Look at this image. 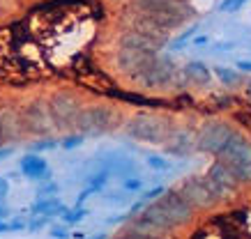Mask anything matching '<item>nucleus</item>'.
Wrapping results in <instances>:
<instances>
[{
  "label": "nucleus",
  "mask_w": 251,
  "mask_h": 239,
  "mask_svg": "<svg viewBox=\"0 0 251 239\" xmlns=\"http://www.w3.org/2000/svg\"><path fill=\"white\" fill-rule=\"evenodd\" d=\"M173 120L166 115L138 110L125 122V133L138 143H150V145H164L168 133L173 131Z\"/></svg>",
  "instance_id": "f257e3e1"
},
{
  "label": "nucleus",
  "mask_w": 251,
  "mask_h": 239,
  "mask_svg": "<svg viewBox=\"0 0 251 239\" xmlns=\"http://www.w3.org/2000/svg\"><path fill=\"white\" fill-rule=\"evenodd\" d=\"M120 124V110L108 104H90L78 110L72 133L81 136H101Z\"/></svg>",
  "instance_id": "f03ea898"
},
{
  "label": "nucleus",
  "mask_w": 251,
  "mask_h": 239,
  "mask_svg": "<svg viewBox=\"0 0 251 239\" xmlns=\"http://www.w3.org/2000/svg\"><path fill=\"white\" fill-rule=\"evenodd\" d=\"M46 106H49V115L53 131L58 133H72L74 120H76L78 110L85 106L83 99L72 90H55L46 97Z\"/></svg>",
  "instance_id": "7ed1b4c3"
},
{
  "label": "nucleus",
  "mask_w": 251,
  "mask_h": 239,
  "mask_svg": "<svg viewBox=\"0 0 251 239\" xmlns=\"http://www.w3.org/2000/svg\"><path fill=\"white\" fill-rule=\"evenodd\" d=\"M221 163H226L228 170L235 175V179L242 184H251V143L240 131H235L228 138V143L221 147L217 154Z\"/></svg>",
  "instance_id": "20e7f679"
},
{
  "label": "nucleus",
  "mask_w": 251,
  "mask_h": 239,
  "mask_svg": "<svg viewBox=\"0 0 251 239\" xmlns=\"http://www.w3.org/2000/svg\"><path fill=\"white\" fill-rule=\"evenodd\" d=\"M19 110H21V122H23L25 136L46 138V136L53 133V124H51V115H49L46 97H32Z\"/></svg>",
  "instance_id": "39448f33"
},
{
  "label": "nucleus",
  "mask_w": 251,
  "mask_h": 239,
  "mask_svg": "<svg viewBox=\"0 0 251 239\" xmlns=\"http://www.w3.org/2000/svg\"><path fill=\"white\" fill-rule=\"evenodd\" d=\"M233 133H235V129L228 122H224V120H207L194 133V150L217 156Z\"/></svg>",
  "instance_id": "423d86ee"
},
{
  "label": "nucleus",
  "mask_w": 251,
  "mask_h": 239,
  "mask_svg": "<svg viewBox=\"0 0 251 239\" xmlns=\"http://www.w3.org/2000/svg\"><path fill=\"white\" fill-rule=\"evenodd\" d=\"M177 193L189 202V207L194 209V212H198V209H212V207H217V205H221L219 198L214 196V191L210 189V184H207L205 175L187 177L182 184L177 186Z\"/></svg>",
  "instance_id": "0eeeda50"
},
{
  "label": "nucleus",
  "mask_w": 251,
  "mask_h": 239,
  "mask_svg": "<svg viewBox=\"0 0 251 239\" xmlns=\"http://www.w3.org/2000/svg\"><path fill=\"white\" fill-rule=\"evenodd\" d=\"M154 202H157L161 207V212L168 216V221H171V225H173L175 230H177V228H184V225H189L191 221H194V214H196V212H194V209L189 207V202L177 193V189L164 191Z\"/></svg>",
  "instance_id": "6e6552de"
},
{
  "label": "nucleus",
  "mask_w": 251,
  "mask_h": 239,
  "mask_svg": "<svg viewBox=\"0 0 251 239\" xmlns=\"http://www.w3.org/2000/svg\"><path fill=\"white\" fill-rule=\"evenodd\" d=\"M205 179L210 189L214 191V196L219 198V202H226L230 200L237 191H240V182L235 179V175L228 170L226 163H221L219 159L210 166V170L205 173Z\"/></svg>",
  "instance_id": "1a4fd4ad"
},
{
  "label": "nucleus",
  "mask_w": 251,
  "mask_h": 239,
  "mask_svg": "<svg viewBox=\"0 0 251 239\" xmlns=\"http://www.w3.org/2000/svg\"><path fill=\"white\" fill-rule=\"evenodd\" d=\"M25 138L21 122V110L12 101H0V147L19 143Z\"/></svg>",
  "instance_id": "9d476101"
},
{
  "label": "nucleus",
  "mask_w": 251,
  "mask_h": 239,
  "mask_svg": "<svg viewBox=\"0 0 251 239\" xmlns=\"http://www.w3.org/2000/svg\"><path fill=\"white\" fill-rule=\"evenodd\" d=\"M164 147H166L168 154L173 156H184L194 150V133L187 131V129H173L168 133V138L164 140Z\"/></svg>",
  "instance_id": "9b49d317"
},
{
  "label": "nucleus",
  "mask_w": 251,
  "mask_h": 239,
  "mask_svg": "<svg viewBox=\"0 0 251 239\" xmlns=\"http://www.w3.org/2000/svg\"><path fill=\"white\" fill-rule=\"evenodd\" d=\"M19 168H21V175L23 177H28V179H46L49 177V163L42 159L39 154H25L19 161Z\"/></svg>",
  "instance_id": "f8f14e48"
},
{
  "label": "nucleus",
  "mask_w": 251,
  "mask_h": 239,
  "mask_svg": "<svg viewBox=\"0 0 251 239\" xmlns=\"http://www.w3.org/2000/svg\"><path fill=\"white\" fill-rule=\"evenodd\" d=\"M35 216H42V218H51V216H60L65 212L62 202L58 198H39L30 209Z\"/></svg>",
  "instance_id": "ddd939ff"
},
{
  "label": "nucleus",
  "mask_w": 251,
  "mask_h": 239,
  "mask_svg": "<svg viewBox=\"0 0 251 239\" xmlns=\"http://www.w3.org/2000/svg\"><path fill=\"white\" fill-rule=\"evenodd\" d=\"M184 78H187V83L205 85L210 81V69H207L203 62H189L184 67Z\"/></svg>",
  "instance_id": "4468645a"
},
{
  "label": "nucleus",
  "mask_w": 251,
  "mask_h": 239,
  "mask_svg": "<svg viewBox=\"0 0 251 239\" xmlns=\"http://www.w3.org/2000/svg\"><path fill=\"white\" fill-rule=\"evenodd\" d=\"M194 239H226V235L210 221V225H207V228H201V230L194 235Z\"/></svg>",
  "instance_id": "2eb2a0df"
},
{
  "label": "nucleus",
  "mask_w": 251,
  "mask_h": 239,
  "mask_svg": "<svg viewBox=\"0 0 251 239\" xmlns=\"http://www.w3.org/2000/svg\"><path fill=\"white\" fill-rule=\"evenodd\" d=\"M60 216H62V221H65V223H76V221H81V218L85 216V209H81V207H76V209H65Z\"/></svg>",
  "instance_id": "dca6fc26"
},
{
  "label": "nucleus",
  "mask_w": 251,
  "mask_h": 239,
  "mask_svg": "<svg viewBox=\"0 0 251 239\" xmlns=\"http://www.w3.org/2000/svg\"><path fill=\"white\" fill-rule=\"evenodd\" d=\"M53 147H58V140L51 138V136H46V138H39L35 145H32V150H35V154H39V152H44V150H53Z\"/></svg>",
  "instance_id": "f3484780"
},
{
  "label": "nucleus",
  "mask_w": 251,
  "mask_h": 239,
  "mask_svg": "<svg viewBox=\"0 0 251 239\" xmlns=\"http://www.w3.org/2000/svg\"><path fill=\"white\" fill-rule=\"evenodd\" d=\"M148 166L152 170H166L168 166H171V161H166L164 156H159V154H150L148 156Z\"/></svg>",
  "instance_id": "a211bd4d"
},
{
  "label": "nucleus",
  "mask_w": 251,
  "mask_h": 239,
  "mask_svg": "<svg viewBox=\"0 0 251 239\" xmlns=\"http://www.w3.org/2000/svg\"><path fill=\"white\" fill-rule=\"evenodd\" d=\"M85 136H81V133H72V136H67V138L62 140V143H58V145H62L65 150H74V147H78L81 143H83Z\"/></svg>",
  "instance_id": "6ab92c4d"
},
{
  "label": "nucleus",
  "mask_w": 251,
  "mask_h": 239,
  "mask_svg": "<svg viewBox=\"0 0 251 239\" xmlns=\"http://www.w3.org/2000/svg\"><path fill=\"white\" fill-rule=\"evenodd\" d=\"M21 228H23V221H12V223H7V218H2V221H0V235H2V232L21 230Z\"/></svg>",
  "instance_id": "aec40b11"
},
{
  "label": "nucleus",
  "mask_w": 251,
  "mask_h": 239,
  "mask_svg": "<svg viewBox=\"0 0 251 239\" xmlns=\"http://www.w3.org/2000/svg\"><path fill=\"white\" fill-rule=\"evenodd\" d=\"M214 71H217V76H219L221 81H224V83H235V81H237V78H235V74H233V71H230V69H224V67H217V69H214Z\"/></svg>",
  "instance_id": "412c9836"
},
{
  "label": "nucleus",
  "mask_w": 251,
  "mask_h": 239,
  "mask_svg": "<svg viewBox=\"0 0 251 239\" xmlns=\"http://www.w3.org/2000/svg\"><path fill=\"white\" fill-rule=\"evenodd\" d=\"M53 193H58V184H46L44 189L37 191V196L39 198H53Z\"/></svg>",
  "instance_id": "4be33fe9"
},
{
  "label": "nucleus",
  "mask_w": 251,
  "mask_h": 239,
  "mask_svg": "<svg viewBox=\"0 0 251 239\" xmlns=\"http://www.w3.org/2000/svg\"><path fill=\"white\" fill-rule=\"evenodd\" d=\"M242 2L244 0H224V2H221V12H235Z\"/></svg>",
  "instance_id": "5701e85b"
},
{
  "label": "nucleus",
  "mask_w": 251,
  "mask_h": 239,
  "mask_svg": "<svg viewBox=\"0 0 251 239\" xmlns=\"http://www.w3.org/2000/svg\"><path fill=\"white\" fill-rule=\"evenodd\" d=\"M51 237L53 239L67 237V228H65V225H55V228H51Z\"/></svg>",
  "instance_id": "b1692460"
},
{
  "label": "nucleus",
  "mask_w": 251,
  "mask_h": 239,
  "mask_svg": "<svg viewBox=\"0 0 251 239\" xmlns=\"http://www.w3.org/2000/svg\"><path fill=\"white\" fill-rule=\"evenodd\" d=\"M141 184H143V182L138 177H134V179H127V182H125V189H127V191H138Z\"/></svg>",
  "instance_id": "393cba45"
},
{
  "label": "nucleus",
  "mask_w": 251,
  "mask_h": 239,
  "mask_svg": "<svg viewBox=\"0 0 251 239\" xmlns=\"http://www.w3.org/2000/svg\"><path fill=\"white\" fill-rule=\"evenodd\" d=\"M7 191H9V184H7V179L5 177H0V200L7 196Z\"/></svg>",
  "instance_id": "a878e982"
},
{
  "label": "nucleus",
  "mask_w": 251,
  "mask_h": 239,
  "mask_svg": "<svg viewBox=\"0 0 251 239\" xmlns=\"http://www.w3.org/2000/svg\"><path fill=\"white\" fill-rule=\"evenodd\" d=\"M2 218H9V207L0 202V221H2Z\"/></svg>",
  "instance_id": "bb28decb"
},
{
  "label": "nucleus",
  "mask_w": 251,
  "mask_h": 239,
  "mask_svg": "<svg viewBox=\"0 0 251 239\" xmlns=\"http://www.w3.org/2000/svg\"><path fill=\"white\" fill-rule=\"evenodd\" d=\"M44 223H46V218H35V221L30 223V230H37V228H42Z\"/></svg>",
  "instance_id": "cd10ccee"
},
{
  "label": "nucleus",
  "mask_w": 251,
  "mask_h": 239,
  "mask_svg": "<svg viewBox=\"0 0 251 239\" xmlns=\"http://www.w3.org/2000/svg\"><path fill=\"white\" fill-rule=\"evenodd\" d=\"M9 154H12V147H0V159H5Z\"/></svg>",
  "instance_id": "c85d7f7f"
},
{
  "label": "nucleus",
  "mask_w": 251,
  "mask_h": 239,
  "mask_svg": "<svg viewBox=\"0 0 251 239\" xmlns=\"http://www.w3.org/2000/svg\"><path fill=\"white\" fill-rule=\"evenodd\" d=\"M237 67H240V69H244V71H251V62H240Z\"/></svg>",
  "instance_id": "c756f323"
}]
</instances>
